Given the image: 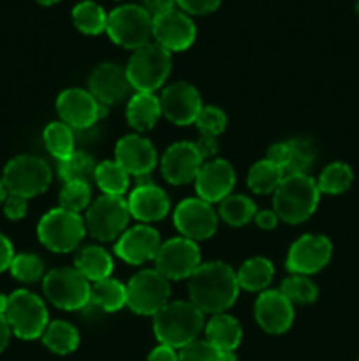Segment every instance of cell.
Segmentation results:
<instances>
[{"mask_svg":"<svg viewBox=\"0 0 359 361\" xmlns=\"http://www.w3.org/2000/svg\"><path fill=\"white\" fill-rule=\"evenodd\" d=\"M190 302L203 314H222L234 305L239 295L236 271L222 261L201 263L189 279Z\"/></svg>","mask_w":359,"mask_h":361,"instance_id":"obj_1","label":"cell"},{"mask_svg":"<svg viewBox=\"0 0 359 361\" xmlns=\"http://www.w3.org/2000/svg\"><path fill=\"white\" fill-rule=\"evenodd\" d=\"M204 330V314L192 302H171L153 316V334L158 344L172 349L197 341Z\"/></svg>","mask_w":359,"mask_h":361,"instance_id":"obj_2","label":"cell"},{"mask_svg":"<svg viewBox=\"0 0 359 361\" xmlns=\"http://www.w3.org/2000/svg\"><path fill=\"white\" fill-rule=\"evenodd\" d=\"M320 190L310 175H285L273 192V212L285 224H301L317 210Z\"/></svg>","mask_w":359,"mask_h":361,"instance_id":"obj_3","label":"cell"},{"mask_svg":"<svg viewBox=\"0 0 359 361\" xmlns=\"http://www.w3.org/2000/svg\"><path fill=\"white\" fill-rule=\"evenodd\" d=\"M171 67V53L157 42H148L130 55L125 73L132 90L153 94L165 83Z\"/></svg>","mask_w":359,"mask_h":361,"instance_id":"obj_4","label":"cell"},{"mask_svg":"<svg viewBox=\"0 0 359 361\" xmlns=\"http://www.w3.org/2000/svg\"><path fill=\"white\" fill-rule=\"evenodd\" d=\"M109 39L127 49H139L153 37V16L137 4H123L108 14Z\"/></svg>","mask_w":359,"mask_h":361,"instance_id":"obj_5","label":"cell"},{"mask_svg":"<svg viewBox=\"0 0 359 361\" xmlns=\"http://www.w3.org/2000/svg\"><path fill=\"white\" fill-rule=\"evenodd\" d=\"M87 235L84 219L63 208L46 212L37 224V238L48 250L56 254L73 252Z\"/></svg>","mask_w":359,"mask_h":361,"instance_id":"obj_6","label":"cell"},{"mask_svg":"<svg viewBox=\"0 0 359 361\" xmlns=\"http://www.w3.org/2000/svg\"><path fill=\"white\" fill-rule=\"evenodd\" d=\"M51 168L37 155H16L4 168L2 182L7 194L21 196L25 200L46 192L51 183Z\"/></svg>","mask_w":359,"mask_h":361,"instance_id":"obj_7","label":"cell"},{"mask_svg":"<svg viewBox=\"0 0 359 361\" xmlns=\"http://www.w3.org/2000/svg\"><path fill=\"white\" fill-rule=\"evenodd\" d=\"M4 316L9 323L13 335H16L21 341H35L42 337L46 326L49 324L48 309L42 298L27 289H18L11 293Z\"/></svg>","mask_w":359,"mask_h":361,"instance_id":"obj_8","label":"cell"},{"mask_svg":"<svg viewBox=\"0 0 359 361\" xmlns=\"http://www.w3.org/2000/svg\"><path fill=\"white\" fill-rule=\"evenodd\" d=\"M42 291L53 307L74 312L90 305L92 282H88L76 268H55L42 279Z\"/></svg>","mask_w":359,"mask_h":361,"instance_id":"obj_9","label":"cell"},{"mask_svg":"<svg viewBox=\"0 0 359 361\" xmlns=\"http://www.w3.org/2000/svg\"><path fill=\"white\" fill-rule=\"evenodd\" d=\"M130 221L129 204L122 196H99L92 201L84 215L87 233L99 242H116L125 233Z\"/></svg>","mask_w":359,"mask_h":361,"instance_id":"obj_10","label":"cell"},{"mask_svg":"<svg viewBox=\"0 0 359 361\" xmlns=\"http://www.w3.org/2000/svg\"><path fill=\"white\" fill-rule=\"evenodd\" d=\"M127 307L139 316H155L169 303L171 286L157 268H144L129 281Z\"/></svg>","mask_w":359,"mask_h":361,"instance_id":"obj_11","label":"cell"},{"mask_svg":"<svg viewBox=\"0 0 359 361\" xmlns=\"http://www.w3.org/2000/svg\"><path fill=\"white\" fill-rule=\"evenodd\" d=\"M201 267V252L196 242L183 236L162 242L155 257V268L168 281H183L190 279L194 271Z\"/></svg>","mask_w":359,"mask_h":361,"instance_id":"obj_12","label":"cell"},{"mask_svg":"<svg viewBox=\"0 0 359 361\" xmlns=\"http://www.w3.org/2000/svg\"><path fill=\"white\" fill-rule=\"evenodd\" d=\"M56 111L60 122L70 129L84 130L99 122L108 111V106L101 104L94 95L83 88H67L56 97Z\"/></svg>","mask_w":359,"mask_h":361,"instance_id":"obj_13","label":"cell"},{"mask_svg":"<svg viewBox=\"0 0 359 361\" xmlns=\"http://www.w3.org/2000/svg\"><path fill=\"white\" fill-rule=\"evenodd\" d=\"M333 243L324 235H303L289 247L285 267L292 275H313L327 267Z\"/></svg>","mask_w":359,"mask_h":361,"instance_id":"obj_14","label":"cell"},{"mask_svg":"<svg viewBox=\"0 0 359 361\" xmlns=\"http://www.w3.org/2000/svg\"><path fill=\"white\" fill-rule=\"evenodd\" d=\"M172 221L180 236L197 243L201 240H210L217 233L218 215L206 201L199 197H189L175 208Z\"/></svg>","mask_w":359,"mask_h":361,"instance_id":"obj_15","label":"cell"},{"mask_svg":"<svg viewBox=\"0 0 359 361\" xmlns=\"http://www.w3.org/2000/svg\"><path fill=\"white\" fill-rule=\"evenodd\" d=\"M158 101H160L162 115L180 127L196 122L197 115L203 109L199 90L187 81H176L165 87Z\"/></svg>","mask_w":359,"mask_h":361,"instance_id":"obj_16","label":"cell"},{"mask_svg":"<svg viewBox=\"0 0 359 361\" xmlns=\"http://www.w3.org/2000/svg\"><path fill=\"white\" fill-rule=\"evenodd\" d=\"M162 245L160 235L150 224H137L127 228L125 233L115 242V254L132 267H141L155 261Z\"/></svg>","mask_w":359,"mask_h":361,"instance_id":"obj_17","label":"cell"},{"mask_svg":"<svg viewBox=\"0 0 359 361\" xmlns=\"http://www.w3.org/2000/svg\"><path fill=\"white\" fill-rule=\"evenodd\" d=\"M197 35L196 23L182 9H172L153 18V39L158 46L172 51H185Z\"/></svg>","mask_w":359,"mask_h":361,"instance_id":"obj_18","label":"cell"},{"mask_svg":"<svg viewBox=\"0 0 359 361\" xmlns=\"http://www.w3.org/2000/svg\"><path fill=\"white\" fill-rule=\"evenodd\" d=\"M203 164L204 161L197 152L196 145L190 141H178V143H172L162 155L160 171L165 182L171 185H187L196 180Z\"/></svg>","mask_w":359,"mask_h":361,"instance_id":"obj_19","label":"cell"},{"mask_svg":"<svg viewBox=\"0 0 359 361\" xmlns=\"http://www.w3.org/2000/svg\"><path fill=\"white\" fill-rule=\"evenodd\" d=\"M197 197L206 203H220L231 196L236 185L234 168L225 159H211L203 164L196 176Z\"/></svg>","mask_w":359,"mask_h":361,"instance_id":"obj_20","label":"cell"},{"mask_svg":"<svg viewBox=\"0 0 359 361\" xmlns=\"http://www.w3.org/2000/svg\"><path fill=\"white\" fill-rule=\"evenodd\" d=\"M256 321L266 334L282 335L294 323V305L280 293V289H266L253 305Z\"/></svg>","mask_w":359,"mask_h":361,"instance_id":"obj_21","label":"cell"},{"mask_svg":"<svg viewBox=\"0 0 359 361\" xmlns=\"http://www.w3.org/2000/svg\"><path fill=\"white\" fill-rule=\"evenodd\" d=\"M136 189L130 192L127 204H129L130 217L139 221L141 224H151V222H158L169 214V197L164 190L153 182L148 180V176H141L137 178Z\"/></svg>","mask_w":359,"mask_h":361,"instance_id":"obj_22","label":"cell"},{"mask_svg":"<svg viewBox=\"0 0 359 361\" xmlns=\"http://www.w3.org/2000/svg\"><path fill=\"white\" fill-rule=\"evenodd\" d=\"M130 90L132 87L127 78L125 67L118 63H101L88 78V92L104 106L118 104L129 95Z\"/></svg>","mask_w":359,"mask_h":361,"instance_id":"obj_23","label":"cell"},{"mask_svg":"<svg viewBox=\"0 0 359 361\" xmlns=\"http://www.w3.org/2000/svg\"><path fill=\"white\" fill-rule=\"evenodd\" d=\"M115 161L130 176H148L157 166V150L150 140L139 134H129L120 137L115 147Z\"/></svg>","mask_w":359,"mask_h":361,"instance_id":"obj_24","label":"cell"},{"mask_svg":"<svg viewBox=\"0 0 359 361\" xmlns=\"http://www.w3.org/2000/svg\"><path fill=\"white\" fill-rule=\"evenodd\" d=\"M125 115L127 122L132 129H136L137 133H146V130L153 129L155 123L162 116L160 101L155 94L136 92L127 102Z\"/></svg>","mask_w":359,"mask_h":361,"instance_id":"obj_25","label":"cell"},{"mask_svg":"<svg viewBox=\"0 0 359 361\" xmlns=\"http://www.w3.org/2000/svg\"><path fill=\"white\" fill-rule=\"evenodd\" d=\"M206 341L211 342L220 351H236L241 344L243 328L236 317L229 314H215L206 324H204Z\"/></svg>","mask_w":359,"mask_h":361,"instance_id":"obj_26","label":"cell"},{"mask_svg":"<svg viewBox=\"0 0 359 361\" xmlns=\"http://www.w3.org/2000/svg\"><path fill=\"white\" fill-rule=\"evenodd\" d=\"M74 268L87 279L88 282H99L111 277L113 257L106 249L99 245H87L80 249L74 257Z\"/></svg>","mask_w":359,"mask_h":361,"instance_id":"obj_27","label":"cell"},{"mask_svg":"<svg viewBox=\"0 0 359 361\" xmlns=\"http://www.w3.org/2000/svg\"><path fill=\"white\" fill-rule=\"evenodd\" d=\"M275 277V267L266 257H250L236 271L239 289L252 293L266 291Z\"/></svg>","mask_w":359,"mask_h":361,"instance_id":"obj_28","label":"cell"},{"mask_svg":"<svg viewBox=\"0 0 359 361\" xmlns=\"http://www.w3.org/2000/svg\"><path fill=\"white\" fill-rule=\"evenodd\" d=\"M90 305L109 314L118 312L127 307V288L113 277L94 282L90 291Z\"/></svg>","mask_w":359,"mask_h":361,"instance_id":"obj_29","label":"cell"},{"mask_svg":"<svg viewBox=\"0 0 359 361\" xmlns=\"http://www.w3.org/2000/svg\"><path fill=\"white\" fill-rule=\"evenodd\" d=\"M42 342L51 353L60 356L70 355L80 345V334L67 321H51L42 334Z\"/></svg>","mask_w":359,"mask_h":361,"instance_id":"obj_30","label":"cell"},{"mask_svg":"<svg viewBox=\"0 0 359 361\" xmlns=\"http://www.w3.org/2000/svg\"><path fill=\"white\" fill-rule=\"evenodd\" d=\"M94 182L106 196H122L127 192L130 175L116 161H102L95 168Z\"/></svg>","mask_w":359,"mask_h":361,"instance_id":"obj_31","label":"cell"},{"mask_svg":"<svg viewBox=\"0 0 359 361\" xmlns=\"http://www.w3.org/2000/svg\"><path fill=\"white\" fill-rule=\"evenodd\" d=\"M257 212L259 210L250 197L243 194H231L224 201H220L218 217L231 228H243L250 221H253Z\"/></svg>","mask_w":359,"mask_h":361,"instance_id":"obj_32","label":"cell"},{"mask_svg":"<svg viewBox=\"0 0 359 361\" xmlns=\"http://www.w3.org/2000/svg\"><path fill=\"white\" fill-rule=\"evenodd\" d=\"M95 168H97V162L94 161L92 155H88L87 152L74 150L69 157L58 162V175L63 183H92L95 176Z\"/></svg>","mask_w":359,"mask_h":361,"instance_id":"obj_33","label":"cell"},{"mask_svg":"<svg viewBox=\"0 0 359 361\" xmlns=\"http://www.w3.org/2000/svg\"><path fill=\"white\" fill-rule=\"evenodd\" d=\"M284 176V169L263 159L250 168L248 175H246V185L256 194H273L282 183Z\"/></svg>","mask_w":359,"mask_h":361,"instance_id":"obj_34","label":"cell"},{"mask_svg":"<svg viewBox=\"0 0 359 361\" xmlns=\"http://www.w3.org/2000/svg\"><path fill=\"white\" fill-rule=\"evenodd\" d=\"M73 21L80 32L87 35H99L106 32L108 25V14L94 0H83L76 4L73 9Z\"/></svg>","mask_w":359,"mask_h":361,"instance_id":"obj_35","label":"cell"},{"mask_svg":"<svg viewBox=\"0 0 359 361\" xmlns=\"http://www.w3.org/2000/svg\"><path fill=\"white\" fill-rule=\"evenodd\" d=\"M44 147L56 161H63L74 152V130L63 122H51L42 133Z\"/></svg>","mask_w":359,"mask_h":361,"instance_id":"obj_36","label":"cell"},{"mask_svg":"<svg viewBox=\"0 0 359 361\" xmlns=\"http://www.w3.org/2000/svg\"><path fill=\"white\" fill-rule=\"evenodd\" d=\"M354 180V173H352L351 166L345 162H331L326 168L320 171L319 180H317V187H319L320 194H329V196H338L348 190Z\"/></svg>","mask_w":359,"mask_h":361,"instance_id":"obj_37","label":"cell"},{"mask_svg":"<svg viewBox=\"0 0 359 361\" xmlns=\"http://www.w3.org/2000/svg\"><path fill=\"white\" fill-rule=\"evenodd\" d=\"M289 145V162L285 175H306L315 159V148L308 137H292Z\"/></svg>","mask_w":359,"mask_h":361,"instance_id":"obj_38","label":"cell"},{"mask_svg":"<svg viewBox=\"0 0 359 361\" xmlns=\"http://www.w3.org/2000/svg\"><path fill=\"white\" fill-rule=\"evenodd\" d=\"M280 293L292 305H310L317 300V286L306 275H291L280 284Z\"/></svg>","mask_w":359,"mask_h":361,"instance_id":"obj_39","label":"cell"},{"mask_svg":"<svg viewBox=\"0 0 359 361\" xmlns=\"http://www.w3.org/2000/svg\"><path fill=\"white\" fill-rule=\"evenodd\" d=\"M9 270L11 275L23 284H34L44 279V263L37 254L32 252L16 254Z\"/></svg>","mask_w":359,"mask_h":361,"instance_id":"obj_40","label":"cell"},{"mask_svg":"<svg viewBox=\"0 0 359 361\" xmlns=\"http://www.w3.org/2000/svg\"><path fill=\"white\" fill-rule=\"evenodd\" d=\"M58 201H60V208L73 212V214L81 215V212H87V208L92 204L90 183H81V182L63 183L62 190H60Z\"/></svg>","mask_w":359,"mask_h":361,"instance_id":"obj_41","label":"cell"},{"mask_svg":"<svg viewBox=\"0 0 359 361\" xmlns=\"http://www.w3.org/2000/svg\"><path fill=\"white\" fill-rule=\"evenodd\" d=\"M194 123H196L201 134L217 137L227 127V115L220 108H217V106H203V109L199 111Z\"/></svg>","mask_w":359,"mask_h":361,"instance_id":"obj_42","label":"cell"},{"mask_svg":"<svg viewBox=\"0 0 359 361\" xmlns=\"http://www.w3.org/2000/svg\"><path fill=\"white\" fill-rule=\"evenodd\" d=\"M180 361H220V349L208 341H194L180 349Z\"/></svg>","mask_w":359,"mask_h":361,"instance_id":"obj_43","label":"cell"},{"mask_svg":"<svg viewBox=\"0 0 359 361\" xmlns=\"http://www.w3.org/2000/svg\"><path fill=\"white\" fill-rule=\"evenodd\" d=\"M222 0H176V6L187 14H208L213 13Z\"/></svg>","mask_w":359,"mask_h":361,"instance_id":"obj_44","label":"cell"},{"mask_svg":"<svg viewBox=\"0 0 359 361\" xmlns=\"http://www.w3.org/2000/svg\"><path fill=\"white\" fill-rule=\"evenodd\" d=\"M27 200L21 196H14V194H7L6 201H4V214L11 221H20L27 215Z\"/></svg>","mask_w":359,"mask_h":361,"instance_id":"obj_45","label":"cell"},{"mask_svg":"<svg viewBox=\"0 0 359 361\" xmlns=\"http://www.w3.org/2000/svg\"><path fill=\"white\" fill-rule=\"evenodd\" d=\"M266 161L273 162L275 166L284 169L289 162V145L287 141H282V143H273L266 152Z\"/></svg>","mask_w":359,"mask_h":361,"instance_id":"obj_46","label":"cell"},{"mask_svg":"<svg viewBox=\"0 0 359 361\" xmlns=\"http://www.w3.org/2000/svg\"><path fill=\"white\" fill-rule=\"evenodd\" d=\"M194 145H196L197 152H199L204 162L215 159L218 152V140L215 136H208V134H201L199 140L194 141Z\"/></svg>","mask_w":359,"mask_h":361,"instance_id":"obj_47","label":"cell"},{"mask_svg":"<svg viewBox=\"0 0 359 361\" xmlns=\"http://www.w3.org/2000/svg\"><path fill=\"white\" fill-rule=\"evenodd\" d=\"M14 256H16V254H14L13 243L9 242V238H7L6 235H2V233H0V274L6 270H9Z\"/></svg>","mask_w":359,"mask_h":361,"instance_id":"obj_48","label":"cell"},{"mask_svg":"<svg viewBox=\"0 0 359 361\" xmlns=\"http://www.w3.org/2000/svg\"><path fill=\"white\" fill-rule=\"evenodd\" d=\"M253 221H256L257 228L259 229H264V231H271V229L277 228L278 224V215L275 214L273 210H260L257 212L256 217H253Z\"/></svg>","mask_w":359,"mask_h":361,"instance_id":"obj_49","label":"cell"},{"mask_svg":"<svg viewBox=\"0 0 359 361\" xmlns=\"http://www.w3.org/2000/svg\"><path fill=\"white\" fill-rule=\"evenodd\" d=\"M176 0H144V9L151 14V16H158L168 11L176 9Z\"/></svg>","mask_w":359,"mask_h":361,"instance_id":"obj_50","label":"cell"},{"mask_svg":"<svg viewBox=\"0 0 359 361\" xmlns=\"http://www.w3.org/2000/svg\"><path fill=\"white\" fill-rule=\"evenodd\" d=\"M148 361H180L176 349L169 348V345L158 344L153 351L148 355Z\"/></svg>","mask_w":359,"mask_h":361,"instance_id":"obj_51","label":"cell"},{"mask_svg":"<svg viewBox=\"0 0 359 361\" xmlns=\"http://www.w3.org/2000/svg\"><path fill=\"white\" fill-rule=\"evenodd\" d=\"M11 335H13V331H11V326H9V323H7L6 316H2V314H0V353H2L7 345H9Z\"/></svg>","mask_w":359,"mask_h":361,"instance_id":"obj_52","label":"cell"},{"mask_svg":"<svg viewBox=\"0 0 359 361\" xmlns=\"http://www.w3.org/2000/svg\"><path fill=\"white\" fill-rule=\"evenodd\" d=\"M220 361H238L234 351H220Z\"/></svg>","mask_w":359,"mask_h":361,"instance_id":"obj_53","label":"cell"},{"mask_svg":"<svg viewBox=\"0 0 359 361\" xmlns=\"http://www.w3.org/2000/svg\"><path fill=\"white\" fill-rule=\"evenodd\" d=\"M7 303H9V296H4V295H0V314H6V310H7Z\"/></svg>","mask_w":359,"mask_h":361,"instance_id":"obj_54","label":"cell"},{"mask_svg":"<svg viewBox=\"0 0 359 361\" xmlns=\"http://www.w3.org/2000/svg\"><path fill=\"white\" fill-rule=\"evenodd\" d=\"M6 197H7V190H6V187H4V182L0 180V204L6 201Z\"/></svg>","mask_w":359,"mask_h":361,"instance_id":"obj_55","label":"cell"},{"mask_svg":"<svg viewBox=\"0 0 359 361\" xmlns=\"http://www.w3.org/2000/svg\"><path fill=\"white\" fill-rule=\"evenodd\" d=\"M37 2L44 4V6H51V4H56V2H60V0H37Z\"/></svg>","mask_w":359,"mask_h":361,"instance_id":"obj_56","label":"cell"},{"mask_svg":"<svg viewBox=\"0 0 359 361\" xmlns=\"http://www.w3.org/2000/svg\"><path fill=\"white\" fill-rule=\"evenodd\" d=\"M355 13H358L359 16V0H355Z\"/></svg>","mask_w":359,"mask_h":361,"instance_id":"obj_57","label":"cell"}]
</instances>
